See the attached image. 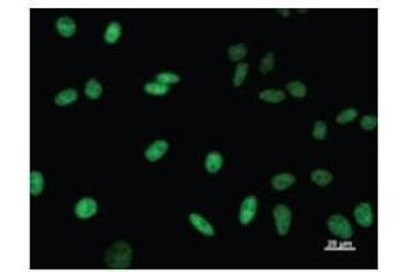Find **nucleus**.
<instances>
[{
    "instance_id": "f257e3e1",
    "label": "nucleus",
    "mask_w": 409,
    "mask_h": 272,
    "mask_svg": "<svg viewBox=\"0 0 409 272\" xmlns=\"http://www.w3.org/2000/svg\"><path fill=\"white\" fill-rule=\"evenodd\" d=\"M131 246L124 241L115 242L105 252V263L109 268H128L131 266Z\"/></svg>"
},
{
    "instance_id": "f03ea898",
    "label": "nucleus",
    "mask_w": 409,
    "mask_h": 272,
    "mask_svg": "<svg viewBox=\"0 0 409 272\" xmlns=\"http://www.w3.org/2000/svg\"><path fill=\"white\" fill-rule=\"evenodd\" d=\"M327 226L331 234H334L335 237L341 238V239H349L352 237L353 230L351 223L347 218H344L342 215H331L327 221Z\"/></svg>"
},
{
    "instance_id": "7ed1b4c3",
    "label": "nucleus",
    "mask_w": 409,
    "mask_h": 272,
    "mask_svg": "<svg viewBox=\"0 0 409 272\" xmlns=\"http://www.w3.org/2000/svg\"><path fill=\"white\" fill-rule=\"evenodd\" d=\"M273 215H274L277 233L280 236H286L290 229V223H292V212H290L289 207L285 204H279L273 211Z\"/></svg>"
},
{
    "instance_id": "20e7f679",
    "label": "nucleus",
    "mask_w": 409,
    "mask_h": 272,
    "mask_svg": "<svg viewBox=\"0 0 409 272\" xmlns=\"http://www.w3.org/2000/svg\"><path fill=\"white\" fill-rule=\"evenodd\" d=\"M256 210H258V200L255 196H248L243 200L239 214V221L243 226H247L255 218Z\"/></svg>"
},
{
    "instance_id": "39448f33",
    "label": "nucleus",
    "mask_w": 409,
    "mask_h": 272,
    "mask_svg": "<svg viewBox=\"0 0 409 272\" xmlns=\"http://www.w3.org/2000/svg\"><path fill=\"white\" fill-rule=\"evenodd\" d=\"M97 210H98V205H97V202L94 199L83 198L77 203L74 211L75 215L78 216L80 219H89L91 216L96 215Z\"/></svg>"
},
{
    "instance_id": "423d86ee",
    "label": "nucleus",
    "mask_w": 409,
    "mask_h": 272,
    "mask_svg": "<svg viewBox=\"0 0 409 272\" xmlns=\"http://www.w3.org/2000/svg\"><path fill=\"white\" fill-rule=\"evenodd\" d=\"M168 148H169V143L166 142V140H163V139L161 140H156V142L152 143L146 148L145 158L148 159L149 162H156V161H159V159L164 157L165 153L168 151Z\"/></svg>"
},
{
    "instance_id": "0eeeda50",
    "label": "nucleus",
    "mask_w": 409,
    "mask_h": 272,
    "mask_svg": "<svg viewBox=\"0 0 409 272\" xmlns=\"http://www.w3.org/2000/svg\"><path fill=\"white\" fill-rule=\"evenodd\" d=\"M355 219L358 221V223L362 227H369L372 225V210H371V205L367 202L360 203L355 208Z\"/></svg>"
},
{
    "instance_id": "6e6552de",
    "label": "nucleus",
    "mask_w": 409,
    "mask_h": 272,
    "mask_svg": "<svg viewBox=\"0 0 409 272\" xmlns=\"http://www.w3.org/2000/svg\"><path fill=\"white\" fill-rule=\"evenodd\" d=\"M190 222H191V225H193L201 234H204L206 237H211V236L216 234L214 227L211 226L210 223L206 221L204 216L199 215V214H195V212L190 214Z\"/></svg>"
},
{
    "instance_id": "1a4fd4ad",
    "label": "nucleus",
    "mask_w": 409,
    "mask_h": 272,
    "mask_svg": "<svg viewBox=\"0 0 409 272\" xmlns=\"http://www.w3.org/2000/svg\"><path fill=\"white\" fill-rule=\"evenodd\" d=\"M56 29L60 35L68 38V37L74 35V33L77 32V25H75L73 18L60 17L56 21Z\"/></svg>"
},
{
    "instance_id": "9d476101",
    "label": "nucleus",
    "mask_w": 409,
    "mask_h": 272,
    "mask_svg": "<svg viewBox=\"0 0 409 272\" xmlns=\"http://www.w3.org/2000/svg\"><path fill=\"white\" fill-rule=\"evenodd\" d=\"M296 182V177L290 173H280L272 178V187L276 191H285Z\"/></svg>"
},
{
    "instance_id": "9b49d317",
    "label": "nucleus",
    "mask_w": 409,
    "mask_h": 272,
    "mask_svg": "<svg viewBox=\"0 0 409 272\" xmlns=\"http://www.w3.org/2000/svg\"><path fill=\"white\" fill-rule=\"evenodd\" d=\"M222 164H224V159H222V155L217 151H211V153L207 154V157L204 159V168L206 170L211 173V174H216L218 173L222 168Z\"/></svg>"
},
{
    "instance_id": "f8f14e48",
    "label": "nucleus",
    "mask_w": 409,
    "mask_h": 272,
    "mask_svg": "<svg viewBox=\"0 0 409 272\" xmlns=\"http://www.w3.org/2000/svg\"><path fill=\"white\" fill-rule=\"evenodd\" d=\"M77 100H78V91L75 89H66V90L57 93L56 97H55V103L57 106H67Z\"/></svg>"
},
{
    "instance_id": "ddd939ff",
    "label": "nucleus",
    "mask_w": 409,
    "mask_h": 272,
    "mask_svg": "<svg viewBox=\"0 0 409 272\" xmlns=\"http://www.w3.org/2000/svg\"><path fill=\"white\" fill-rule=\"evenodd\" d=\"M29 184H30V195L32 196H39L42 189H44V177L40 171H32L29 177Z\"/></svg>"
},
{
    "instance_id": "4468645a",
    "label": "nucleus",
    "mask_w": 409,
    "mask_h": 272,
    "mask_svg": "<svg viewBox=\"0 0 409 272\" xmlns=\"http://www.w3.org/2000/svg\"><path fill=\"white\" fill-rule=\"evenodd\" d=\"M311 181L319 187H327L330 182L333 181V174L329 170L317 169L311 173Z\"/></svg>"
},
{
    "instance_id": "2eb2a0df",
    "label": "nucleus",
    "mask_w": 409,
    "mask_h": 272,
    "mask_svg": "<svg viewBox=\"0 0 409 272\" xmlns=\"http://www.w3.org/2000/svg\"><path fill=\"white\" fill-rule=\"evenodd\" d=\"M120 35H122V26H120V23L112 22L109 23L108 28L105 30L104 40H105L107 44H116L118 40L120 38Z\"/></svg>"
},
{
    "instance_id": "dca6fc26",
    "label": "nucleus",
    "mask_w": 409,
    "mask_h": 272,
    "mask_svg": "<svg viewBox=\"0 0 409 272\" xmlns=\"http://www.w3.org/2000/svg\"><path fill=\"white\" fill-rule=\"evenodd\" d=\"M102 94V86L97 79H89L85 85V96L90 100H98Z\"/></svg>"
},
{
    "instance_id": "f3484780",
    "label": "nucleus",
    "mask_w": 409,
    "mask_h": 272,
    "mask_svg": "<svg viewBox=\"0 0 409 272\" xmlns=\"http://www.w3.org/2000/svg\"><path fill=\"white\" fill-rule=\"evenodd\" d=\"M248 53V49L245 44H236V45L229 46L228 49V56L231 59V62H239L242 59H245Z\"/></svg>"
},
{
    "instance_id": "a211bd4d",
    "label": "nucleus",
    "mask_w": 409,
    "mask_h": 272,
    "mask_svg": "<svg viewBox=\"0 0 409 272\" xmlns=\"http://www.w3.org/2000/svg\"><path fill=\"white\" fill-rule=\"evenodd\" d=\"M143 89L150 96H165L166 93H169V86L163 85L160 82H149Z\"/></svg>"
},
{
    "instance_id": "6ab92c4d",
    "label": "nucleus",
    "mask_w": 409,
    "mask_h": 272,
    "mask_svg": "<svg viewBox=\"0 0 409 272\" xmlns=\"http://www.w3.org/2000/svg\"><path fill=\"white\" fill-rule=\"evenodd\" d=\"M259 98L262 101L270 102V103H277L285 100V93L281 90H263L259 93Z\"/></svg>"
},
{
    "instance_id": "aec40b11",
    "label": "nucleus",
    "mask_w": 409,
    "mask_h": 272,
    "mask_svg": "<svg viewBox=\"0 0 409 272\" xmlns=\"http://www.w3.org/2000/svg\"><path fill=\"white\" fill-rule=\"evenodd\" d=\"M286 90L288 93H290V96L296 97V98H303L306 97L307 94V87L306 85L300 82V80H293V82H289L286 85Z\"/></svg>"
},
{
    "instance_id": "412c9836",
    "label": "nucleus",
    "mask_w": 409,
    "mask_h": 272,
    "mask_svg": "<svg viewBox=\"0 0 409 272\" xmlns=\"http://www.w3.org/2000/svg\"><path fill=\"white\" fill-rule=\"evenodd\" d=\"M248 74V64L247 63H239L238 67L235 69V76H233V86L239 87L243 85L245 76Z\"/></svg>"
},
{
    "instance_id": "4be33fe9",
    "label": "nucleus",
    "mask_w": 409,
    "mask_h": 272,
    "mask_svg": "<svg viewBox=\"0 0 409 272\" xmlns=\"http://www.w3.org/2000/svg\"><path fill=\"white\" fill-rule=\"evenodd\" d=\"M156 79H157V82H160V83H163V85H175V83H179L180 82V76L177 74H173V72H160L157 76H156Z\"/></svg>"
},
{
    "instance_id": "5701e85b",
    "label": "nucleus",
    "mask_w": 409,
    "mask_h": 272,
    "mask_svg": "<svg viewBox=\"0 0 409 272\" xmlns=\"http://www.w3.org/2000/svg\"><path fill=\"white\" fill-rule=\"evenodd\" d=\"M358 117V110L356 109H347V110H342L338 116H337V123L338 124H347V123H351L353 120Z\"/></svg>"
},
{
    "instance_id": "b1692460",
    "label": "nucleus",
    "mask_w": 409,
    "mask_h": 272,
    "mask_svg": "<svg viewBox=\"0 0 409 272\" xmlns=\"http://www.w3.org/2000/svg\"><path fill=\"white\" fill-rule=\"evenodd\" d=\"M273 67H274V55H273V52H267L259 64V69L262 74H267L272 71Z\"/></svg>"
},
{
    "instance_id": "393cba45",
    "label": "nucleus",
    "mask_w": 409,
    "mask_h": 272,
    "mask_svg": "<svg viewBox=\"0 0 409 272\" xmlns=\"http://www.w3.org/2000/svg\"><path fill=\"white\" fill-rule=\"evenodd\" d=\"M326 135H327V124L325 121H322V120H318L315 123V125H314L313 136L315 139H318V140H324Z\"/></svg>"
},
{
    "instance_id": "a878e982",
    "label": "nucleus",
    "mask_w": 409,
    "mask_h": 272,
    "mask_svg": "<svg viewBox=\"0 0 409 272\" xmlns=\"http://www.w3.org/2000/svg\"><path fill=\"white\" fill-rule=\"evenodd\" d=\"M360 125L362 128L366 131H371L374 130L375 127L378 125V119L375 116H364L362 121H360Z\"/></svg>"
},
{
    "instance_id": "bb28decb",
    "label": "nucleus",
    "mask_w": 409,
    "mask_h": 272,
    "mask_svg": "<svg viewBox=\"0 0 409 272\" xmlns=\"http://www.w3.org/2000/svg\"><path fill=\"white\" fill-rule=\"evenodd\" d=\"M280 14H283L284 17H289V11L288 10H280Z\"/></svg>"
}]
</instances>
